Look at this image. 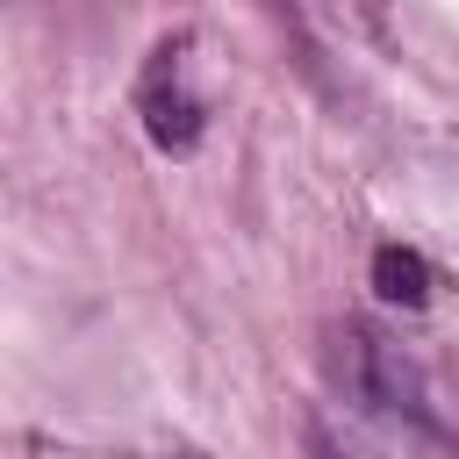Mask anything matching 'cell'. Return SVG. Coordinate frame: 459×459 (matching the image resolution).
Wrapping results in <instances>:
<instances>
[{
	"label": "cell",
	"mask_w": 459,
	"mask_h": 459,
	"mask_svg": "<svg viewBox=\"0 0 459 459\" xmlns=\"http://www.w3.org/2000/svg\"><path fill=\"white\" fill-rule=\"evenodd\" d=\"M337 373H344V387H351L366 409H380V416H394V423H409V430H437V416H430V380H423V366H416L394 337H380V330H366V323H344V330H337Z\"/></svg>",
	"instance_id": "1"
},
{
	"label": "cell",
	"mask_w": 459,
	"mask_h": 459,
	"mask_svg": "<svg viewBox=\"0 0 459 459\" xmlns=\"http://www.w3.org/2000/svg\"><path fill=\"white\" fill-rule=\"evenodd\" d=\"M158 459H208V452H158Z\"/></svg>",
	"instance_id": "5"
},
{
	"label": "cell",
	"mask_w": 459,
	"mask_h": 459,
	"mask_svg": "<svg viewBox=\"0 0 459 459\" xmlns=\"http://www.w3.org/2000/svg\"><path fill=\"white\" fill-rule=\"evenodd\" d=\"M373 294H380L387 308H423V301H430V265H423V251L380 244V251H373Z\"/></svg>",
	"instance_id": "3"
},
{
	"label": "cell",
	"mask_w": 459,
	"mask_h": 459,
	"mask_svg": "<svg viewBox=\"0 0 459 459\" xmlns=\"http://www.w3.org/2000/svg\"><path fill=\"white\" fill-rule=\"evenodd\" d=\"M301 452L308 459H380V445L366 437V430H351V423H337V416H308L301 423Z\"/></svg>",
	"instance_id": "4"
},
{
	"label": "cell",
	"mask_w": 459,
	"mask_h": 459,
	"mask_svg": "<svg viewBox=\"0 0 459 459\" xmlns=\"http://www.w3.org/2000/svg\"><path fill=\"white\" fill-rule=\"evenodd\" d=\"M136 115H143V136L172 158H194L201 136H208V100L194 93V36H158V50L143 57L136 72Z\"/></svg>",
	"instance_id": "2"
}]
</instances>
